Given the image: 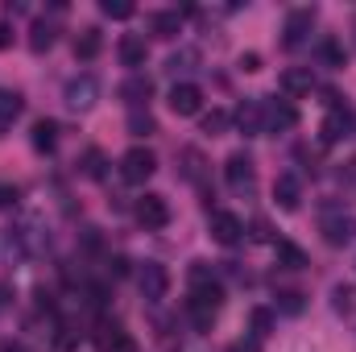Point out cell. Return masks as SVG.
<instances>
[{
	"mask_svg": "<svg viewBox=\"0 0 356 352\" xmlns=\"http://www.w3.org/2000/svg\"><path fill=\"white\" fill-rule=\"evenodd\" d=\"M224 307V286L216 282L211 265L207 262H195L191 265V298H186V315L195 328H211L216 315Z\"/></svg>",
	"mask_w": 356,
	"mask_h": 352,
	"instance_id": "6da1fadb",
	"label": "cell"
},
{
	"mask_svg": "<svg viewBox=\"0 0 356 352\" xmlns=\"http://www.w3.org/2000/svg\"><path fill=\"white\" fill-rule=\"evenodd\" d=\"M224 182H228V191L232 195H253L257 191V162L249 158V154H232L228 162H224Z\"/></svg>",
	"mask_w": 356,
	"mask_h": 352,
	"instance_id": "7a4b0ae2",
	"label": "cell"
},
{
	"mask_svg": "<svg viewBox=\"0 0 356 352\" xmlns=\"http://www.w3.org/2000/svg\"><path fill=\"white\" fill-rule=\"evenodd\" d=\"M91 349L95 352H137V344H133V336L124 332V323L99 319V323L91 328Z\"/></svg>",
	"mask_w": 356,
	"mask_h": 352,
	"instance_id": "3957f363",
	"label": "cell"
},
{
	"mask_svg": "<svg viewBox=\"0 0 356 352\" xmlns=\"http://www.w3.org/2000/svg\"><path fill=\"white\" fill-rule=\"evenodd\" d=\"M8 249H13L17 257H38V253L46 249V232H42V224L29 216V220H21L17 228H8Z\"/></svg>",
	"mask_w": 356,
	"mask_h": 352,
	"instance_id": "277c9868",
	"label": "cell"
},
{
	"mask_svg": "<svg viewBox=\"0 0 356 352\" xmlns=\"http://www.w3.org/2000/svg\"><path fill=\"white\" fill-rule=\"evenodd\" d=\"M133 216H137V224H141L145 232H158V228H166V224H170V203H166V195L145 191V195L137 199Z\"/></svg>",
	"mask_w": 356,
	"mask_h": 352,
	"instance_id": "5b68a950",
	"label": "cell"
},
{
	"mask_svg": "<svg viewBox=\"0 0 356 352\" xmlns=\"http://www.w3.org/2000/svg\"><path fill=\"white\" fill-rule=\"evenodd\" d=\"M154 170H158V158H154V150H145V145H133V150L120 158V178H124V182H133V186L149 182Z\"/></svg>",
	"mask_w": 356,
	"mask_h": 352,
	"instance_id": "8992f818",
	"label": "cell"
},
{
	"mask_svg": "<svg viewBox=\"0 0 356 352\" xmlns=\"http://www.w3.org/2000/svg\"><path fill=\"white\" fill-rule=\"evenodd\" d=\"M137 290H141L145 303H162L166 290H170V269L158 265V262H145L141 269H137Z\"/></svg>",
	"mask_w": 356,
	"mask_h": 352,
	"instance_id": "52a82bcc",
	"label": "cell"
},
{
	"mask_svg": "<svg viewBox=\"0 0 356 352\" xmlns=\"http://www.w3.org/2000/svg\"><path fill=\"white\" fill-rule=\"evenodd\" d=\"M207 232H211V241L224 245V249H232V245L245 241V224H241V216H232V211H211Z\"/></svg>",
	"mask_w": 356,
	"mask_h": 352,
	"instance_id": "ba28073f",
	"label": "cell"
},
{
	"mask_svg": "<svg viewBox=\"0 0 356 352\" xmlns=\"http://www.w3.org/2000/svg\"><path fill=\"white\" fill-rule=\"evenodd\" d=\"M319 228H323V241H327V245H336V249H344V245H353V241H356V216H344V211L323 216V220H319Z\"/></svg>",
	"mask_w": 356,
	"mask_h": 352,
	"instance_id": "9c48e42d",
	"label": "cell"
},
{
	"mask_svg": "<svg viewBox=\"0 0 356 352\" xmlns=\"http://www.w3.org/2000/svg\"><path fill=\"white\" fill-rule=\"evenodd\" d=\"M63 99H67L71 112H88V108H95V99H99V83H95V75H79V79H71L67 91H63Z\"/></svg>",
	"mask_w": 356,
	"mask_h": 352,
	"instance_id": "30bf717a",
	"label": "cell"
},
{
	"mask_svg": "<svg viewBox=\"0 0 356 352\" xmlns=\"http://www.w3.org/2000/svg\"><path fill=\"white\" fill-rule=\"evenodd\" d=\"M170 112L175 116H199L203 112V88L199 83H175L170 88Z\"/></svg>",
	"mask_w": 356,
	"mask_h": 352,
	"instance_id": "8fae6325",
	"label": "cell"
},
{
	"mask_svg": "<svg viewBox=\"0 0 356 352\" xmlns=\"http://www.w3.org/2000/svg\"><path fill=\"white\" fill-rule=\"evenodd\" d=\"M311 29H315V8H294V13L286 17V29H282L286 38H282V42H286L290 50H298V46L311 38Z\"/></svg>",
	"mask_w": 356,
	"mask_h": 352,
	"instance_id": "7c38bea8",
	"label": "cell"
},
{
	"mask_svg": "<svg viewBox=\"0 0 356 352\" xmlns=\"http://www.w3.org/2000/svg\"><path fill=\"white\" fill-rule=\"evenodd\" d=\"M344 137H353V112L340 104V108H332L327 120L319 125V141H323V145H336V141H344Z\"/></svg>",
	"mask_w": 356,
	"mask_h": 352,
	"instance_id": "4fadbf2b",
	"label": "cell"
},
{
	"mask_svg": "<svg viewBox=\"0 0 356 352\" xmlns=\"http://www.w3.org/2000/svg\"><path fill=\"white\" fill-rule=\"evenodd\" d=\"M261 112H266V133H286L298 125V112L286 99H261Z\"/></svg>",
	"mask_w": 356,
	"mask_h": 352,
	"instance_id": "5bb4252c",
	"label": "cell"
},
{
	"mask_svg": "<svg viewBox=\"0 0 356 352\" xmlns=\"http://www.w3.org/2000/svg\"><path fill=\"white\" fill-rule=\"evenodd\" d=\"M273 203H277L282 211H298V203H302V182H298V175H277L273 178Z\"/></svg>",
	"mask_w": 356,
	"mask_h": 352,
	"instance_id": "9a60e30c",
	"label": "cell"
},
{
	"mask_svg": "<svg viewBox=\"0 0 356 352\" xmlns=\"http://www.w3.org/2000/svg\"><path fill=\"white\" fill-rule=\"evenodd\" d=\"M236 125H241V133H245V137H261V133H266L261 99H245V104L236 108Z\"/></svg>",
	"mask_w": 356,
	"mask_h": 352,
	"instance_id": "2e32d148",
	"label": "cell"
},
{
	"mask_svg": "<svg viewBox=\"0 0 356 352\" xmlns=\"http://www.w3.org/2000/svg\"><path fill=\"white\" fill-rule=\"evenodd\" d=\"M149 33L154 38H162V42H170L182 33V13L178 8H162V13H149Z\"/></svg>",
	"mask_w": 356,
	"mask_h": 352,
	"instance_id": "e0dca14e",
	"label": "cell"
},
{
	"mask_svg": "<svg viewBox=\"0 0 356 352\" xmlns=\"http://www.w3.org/2000/svg\"><path fill=\"white\" fill-rule=\"evenodd\" d=\"M277 88L286 95H311L315 91V75H311V67H290V71H282Z\"/></svg>",
	"mask_w": 356,
	"mask_h": 352,
	"instance_id": "ac0fdd59",
	"label": "cell"
},
{
	"mask_svg": "<svg viewBox=\"0 0 356 352\" xmlns=\"http://www.w3.org/2000/svg\"><path fill=\"white\" fill-rule=\"evenodd\" d=\"M145 58H149V46H145V38H137V33H124V38H120V63H124V67H133V75H137V67H145Z\"/></svg>",
	"mask_w": 356,
	"mask_h": 352,
	"instance_id": "d6986e66",
	"label": "cell"
},
{
	"mask_svg": "<svg viewBox=\"0 0 356 352\" xmlns=\"http://www.w3.org/2000/svg\"><path fill=\"white\" fill-rule=\"evenodd\" d=\"M54 42H58V29H54V21L38 17V21L29 25V50H33V54H46Z\"/></svg>",
	"mask_w": 356,
	"mask_h": 352,
	"instance_id": "ffe728a7",
	"label": "cell"
},
{
	"mask_svg": "<svg viewBox=\"0 0 356 352\" xmlns=\"http://www.w3.org/2000/svg\"><path fill=\"white\" fill-rule=\"evenodd\" d=\"M25 112V99L17 95V91H8V88H0V137L13 129V120Z\"/></svg>",
	"mask_w": 356,
	"mask_h": 352,
	"instance_id": "44dd1931",
	"label": "cell"
},
{
	"mask_svg": "<svg viewBox=\"0 0 356 352\" xmlns=\"http://www.w3.org/2000/svg\"><path fill=\"white\" fill-rule=\"evenodd\" d=\"M120 95H124L133 108H141V104L154 95V83H149V75H129V79L120 83Z\"/></svg>",
	"mask_w": 356,
	"mask_h": 352,
	"instance_id": "7402d4cb",
	"label": "cell"
},
{
	"mask_svg": "<svg viewBox=\"0 0 356 352\" xmlns=\"http://www.w3.org/2000/svg\"><path fill=\"white\" fill-rule=\"evenodd\" d=\"M315 54H319V63H323V67H344V63H348V50H344L336 38H319Z\"/></svg>",
	"mask_w": 356,
	"mask_h": 352,
	"instance_id": "603a6c76",
	"label": "cell"
},
{
	"mask_svg": "<svg viewBox=\"0 0 356 352\" xmlns=\"http://www.w3.org/2000/svg\"><path fill=\"white\" fill-rule=\"evenodd\" d=\"M54 145H58V125L54 120H38L33 125V150L38 154H54Z\"/></svg>",
	"mask_w": 356,
	"mask_h": 352,
	"instance_id": "cb8c5ba5",
	"label": "cell"
},
{
	"mask_svg": "<svg viewBox=\"0 0 356 352\" xmlns=\"http://www.w3.org/2000/svg\"><path fill=\"white\" fill-rule=\"evenodd\" d=\"M99 46H104L99 29H83V33H75V58H83V63H91V58L99 54Z\"/></svg>",
	"mask_w": 356,
	"mask_h": 352,
	"instance_id": "d4e9b609",
	"label": "cell"
},
{
	"mask_svg": "<svg viewBox=\"0 0 356 352\" xmlns=\"http://www.w3.org/2000/svg\"><path fill=\"white\" fill-rule=\"evenodd\" d=\"M273 253H277V265H286V269H302L307 265V253L298 245H290V241H277Z\"/></svg>",
	"mask_w": 356,
	"mask_h": 352,
	"instance_id": "484cf974",
	"label": "cell"
},
{
	"mask_svg": "<svg viewBox=\"0 0 356 352\" xmlns=\"http://www.w3.org/2000/svg\"><path fill=\"white\" fill-rule=\"evenodd\" d=\"M178 162H182V178H191V182H203V154L199 150H182L178 154Z\"/></svg>",
	"mask_w": 356,
	"mask_h": 352,
	"instance_id": "4316f807",
	"label": "cell"
},
{
	"mask_svg": "<svg viewBox=\"0 0 356 352\" xmlns=\"http://www.w3.org/2000/svg\"><path fill=\"white\" fill-rule=\"evenodd\" d=\"M129 133H133V137H149V133H158V125H154L149 112L133 108V112H129Z\"/></svg>",
	"mask_w": 356,
	"mask_h": 352,
	"instance_id": "83f0119b",
	"label": "cell"
},
{
	"mask_svg": "<svg viewBox=\"0 0 356 352\" xmlns=\"http://www.w3.org/2000/svg\"><path fill=\"white\" fill-rule=\"evenodd\" d=\"M99 13H104V17H112V21H129L137 8H133L129 0H99Z\"/></svg>",
	"mask_w": 356,
	"mask_h": 352,
	"instance_id": "f1b7e54d",
	"label": "cell"
},
{
	"mask_svg": "<svg viewBox=\"0 0 356 352\" xmlns=\"http://www.w3.org/2000/svg\"><path fill=\"white\" fill-rule=\"evenodd\" d=\"M224 129H228V112H224V108H211V112L203 116V133H207V137H220Z\"/></svg>",
	"mask_w": 356,
	"mask_h": 352,
	"instance_id": "f546056e",
	"label": "cell"
},
{
	"mask_svg": "<svg viewBox=\"0 0 356 352\" xmlns=\"http://www.w3.org/2000/svg\"><path fill=\"white\" fill-rule=\"evenodd\" d=\"M277 311L298 315V311H302V294H298V290H282V294H277Z\"/></svg>",
	"mask_w": 356,
	"mask_h": 352,
	"instance_id": "4dcf8cb0",
	"label": "cell"
},
{
	"mask_svg": "<svg viewBox=\"0 0 356 352\" xmlns=\"http://www.w3.org/2000/svg\"><path fill=\"white\" fill-rule=\"evenodd\" d=\"M21 203V186H13V182H0V211H13Z\"/></svg>",
	"mask_w": 356,
	"mask_h": 352,
	"instance_id": "1f68e13d",
	"label": "cell"
},
{
	"mask_svg": "<svg viewBox=\"0 0 356 352\" xmlns=\"http://www.w3.org/2000/svg\"><path fill=\"white\" fill-rule=\"evenodd\" d=\"M83 175L88 178L104 175V154H99V150H88V154H83Z\"/></svg>",
	"mask_w": 356,
	"mask_h": 352,
	"instance_id": "d6a6232c",
	"label": "cell"
},
{
	"mask_svg": "<svg viewBox=\"0 0 356 352\" xmlns=\"http://www.w3.org/2000/svg\"><path fill=\"white\" fill-rule=\"evenodd\" d=\"M269 328H273V315H269L266 307H257V311H253V332H257V340H266Z\"/></svg>",
	"mask_w": 356,
	"mask_h": 352,
	"instance_id": "836d02e7",
	"label": "cell"
},
{
	"mask_svg": "<svg viewBox=\"0 0 356 352\" xmlns=\"http://www.w3.org/2000/svg\"><path fill=\"white\" fill-rule=\"evenodd\" d=\"M332 298H336V311H353V286H336Z\"/></svg>",
	"mask_w": 356,
	"mask_h": 352,
	"instance_id": "e575fe53",
	"label": "cell"
},
{
	"mask_svg": "<svg viewBox=\"0 0 356 352\" xmlns=\"http://www.w3.org/2000/svg\"><path fill=\"white\" fill-rule=\"evenodd\" d=\"M241 71H261V54H241Z\"/></svg>",
	"mask_w": 356,
	"mask_h": 352,
	"instance_id": "d590c367",
	"label": "cell"
},
{
	"mask_svg": "<svg viewBox=\"0 0 356 352\" xmlns=\"http://www.w3.org/2000/svg\"><path fill=\"white\" fill-rule=\"evenodd\" d=\"M253 237H257V241H269V224L266 220H253Z\"/></svg>",
	"mask_w": 356,
	"mask_h": 352,
	"instance_id": "8d00e7d4",
	"label": "cell"
},
{
	"mask_svg": "<svg viewBox=\"0 0 356 352\" xmlns=\"http://www.w3.org/2000/svg\"><path fill=\"white\" fill-rule=\"evenodd\" d=\"M8 42H13V29H8V25H0V50H4Z\"/></svg>",
	"mask_w": 356,
	"mask_h": 352,
	"instance_id": "74e56055",
	"label": "cell"
},
{
	"mask_svg": "<svg viewBox=\"0 0 356 352\" xmlns=\"http://www.w3.org/2000/svg\"><path fill=\"white\" fill-rule=\"evenodd\" d=\"M228 352H257V349H245V344H232Z\"/></svg>",
	"mask_w": 356,
	"mask_h": 352,
	"instance_id": "f35d334b",
	"label": "cell"
}]
</instances>
